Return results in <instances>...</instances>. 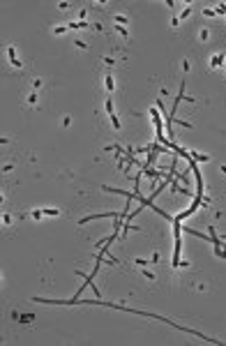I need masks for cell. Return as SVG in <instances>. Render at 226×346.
Instances as JSON below:
<instances>
[{"mask_svg":"<svg viewBox=\"0 0 226 346\" xmlns=\"http://www.w3.org/2000/svg\"><path fill=\"white\" fill-rule=\"evenodd\" d=\"M224 60H226L224 53H217V56H212V58H210V67H222Z\"/></svg>","mask_w":226,"mask_h":346,"instance_id":"obj_1","label":"cell"},{"mask_svg":"<svg viewBox=\"0 0 226 346\" xmlns=\"http://www.w3.org/2000/svg\"><path fill=\"white\" fill-rule=\"evenodd\" d=\"M7 53H9V60H12V65L19 69V67H21V63L16 60V49H14V46H9V49H7Z\"/></svg>","mask_w":226,"mask_h":346,"instance_id":"obj_2","label":"cell"},{"mask_svg":"<svg viewBox=\"0 0 226 346\" xmlns=\"http://www.w3.org/2000/svg\"><path fill=\"white\" fill-rule=\"evenodd\" d=\"M104 81H106V90H108V95H111V93H113V76H111V74H106V79H104Z\"/></svg>","mask_w":226,"mask_h":346,"instance_id":"obj_3","label":"cell"},{"mask_svg":"<svg viewBox=\"0 0 226 346\" xmlns=\"http://www.w3.org/2000/svg\"><path fill=\"white\" fill-rule=\"evenodd\" d=\"M106 111H108V116H113V99H111V95L106 97Z\"/></svg>","mask_w":226,"mask_h":346,"instance_id":"obj_4","label":"cell"},{"mask_svg":"<svg viewBox=\"0 0 226 346\" xmlns=\"http://www.w3.org/2000/svg\"><path fill=\"white\" fill-rule=\"evenodd\" d=\"M113 21H115V23H122V26H127V23H129V19H127V16H122V14H118Z\"/></svg>","mask_w":226,"mask_h":346,"instance_id":"obj_5","label":"cell"},{"mask_svg":"<svg viewBox=\"0 0 226 346\" xmlns=\"http://www.w3.org/2000/svg\"><path fill=\"white\" fill-rule=\"evenodd\" d=\"M189 14H192V7H185V9H182V14L178 16V21H182V19H187Z\"/></svg>","mask_w":226,"mask_h":346,"instance_id":"obj_6","label":"cell"},{"mask_svg":"<svg viewBox=\"0 0 226 346\" xmlns=\"http://www.w3.org/2000/svg\"><path fill=\"white\" fill-rule=\"evenodd\" d=\"M111 125L115 127V129H120V120H118V116H115V113L111 116Z\"/></svg>","mask_w":226,"mask_h":346,"instance_id":"obj_7","label":"cell"},{"mask_svg":"<svg viewBox=\"0 0 226 346\" xmlns=\"http://www.w3.org/2000/svg\"><path fill=\"white\" fill-rule=\"evenodd\" d=\"M115 30L120 32V35H122V37H125V39H127V37H129V32L125 30V28H122V26H115Z\"/></svg>","mask_w":226,"mask_h":346,"instance_id":"obj_8","label":"cell"},{"mask_svg":"<svg viewBox=\"0 0 226 346\" xmlns=\"http://www.w3.org/2000/svg\"><path fill=\"white\" fill-rule=\"evenodd\" d=\"M143 277H145V279H150V282H155V275H152L150 270H145V272H143Z\"/></svg>","mask_w":226,"mask_h":346,"instance_id":"obj_9","label":"cell"},{"mask_svg":"<svg viewBox=\"0 0 226 346\" xmlns=\"http://www.w3.org/2000/svg\"><path fill=\"white\" fill-rule=\"evenodd\" d=\"M203 14H205V16H215L217 12H215V9H208V7H205V9H203Z\"/></svg>","mask_w":226,"mask_h":346,"instance_id":"obj_10","label":"cell"},{"mask_svg":"<svg viewBox=\"0 0 226 346\" xmlns=\"http://www.w3.org/2000/svg\"><path fill=\"white\" fill-rule=\"evenodd\" d=\"M65 30H67V26H60V28H56V30H53V32H56V35H63Z\"/></svg>","mask_w":226,"mask_h":346,"instance_id":"obj_11","label":"cell"},{"mask_svg":"<svg viewBox=\"0 0 226 346\" xmlns=\"http://www.w3.org/2000/svg\"><path fill=\"white\" fill-rule=\"evenodd\" d=\"M74 44H76V46H79V49H86V46H88V44H86V42H81V39H76V42H74Z\"/></svg>","mask_w":226,"mask_h":346,"instance_id":"obj_12","label":"cell"},{"mask_svg":"<svg viewBox=\"0 0 226 346\" xmlns=\"http://www.w3.org/2000/svg\"><path fill=\"white\" fill-rule=\"evenodd\" d=\"M198 37H201V39H203V42H205V39H208V37H210V35H208V30H201V35H198Z\"/></svg>","mask_w":226,"mask_h":346,"instance_id":"obj_13","label":"cell"},{"mask_svg":"<svg viewBox=\"0 0 226 346\" xmlns=\"http://www.w3.org/2000/svg\"><path fill=\"white\" fill-rule=\"evenodd\" d=\"M28 102H30V104H37V95H35V93H32V95H30V97H28Z\"/></svg>","mask_w":226,"mask_h":346,"instance_id":"obj_14","label":"cell"}]
</instances>
